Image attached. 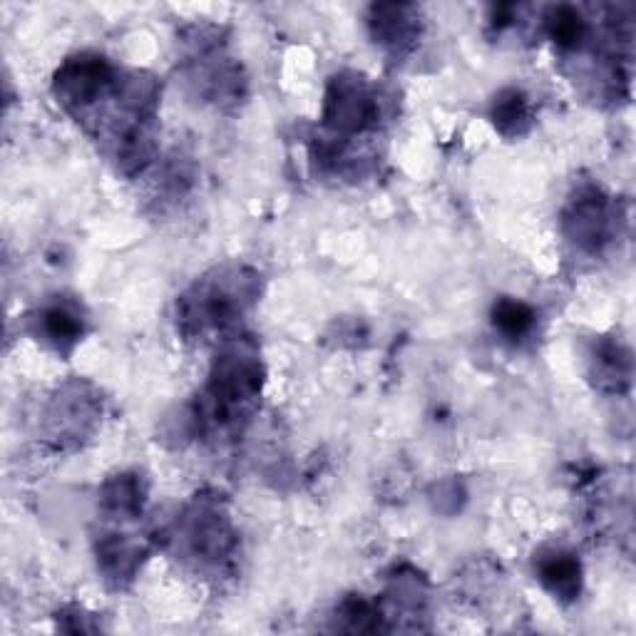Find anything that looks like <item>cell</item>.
Returning <instances> with one entry per match:
<instances>
[{
	"instance_id": "cell-3",
	"label": "cell",
	"mask_w": 636,
	"mask_h": 636,
	"mask_svg": "<svg viewBox=\"0 0 636 636\" xmlns=\"http://www.w3.org/2000/svg\"><path fill=\"white\" fill-rule=\"evenodd\" d=\"M542 582L557 594L559 599H574L579 592V564L572 555H552L542 562Z\"/></svg>"
},
{
	"instance_id": "cell-5",
	"label": "cell",
	"mask_w": 636,
	"mask_h": 636,
	"mask_svg": "<svg viewBox=\"0 0 636 636\" xmlns=\"http://www.w3.org/2000/svg\"><path fill=\"white\" fill-rule=\"evenodd\" d=\"M495 125L502 132H517L520 130V122L527 120V102L520 92H505L500 95V100L495 102Z\"/></svg>"
},
{
	"instance_id": "cell-4",
	"label": "cell",
	"mask_w": 636,
	"mask_h": 636,
	"mask_svg": "<svg viewBox=\"0 0 636 636\" xmlns=\"http://www.w3.org/2000/svg\"><path fill=\"white\" fill-rule=\"evenodd\" d=\"M532 321H535V314H532L530 306L520 304V301L505 299L495 306V326L507 336H522V333L530 331Z\"/></svg>"
},
{
	"instance_id": "cell-1",
	"label": "cell",
	"mask_w": 636,
	"mask_h": 636,
	"mask_svg": "<svg viewBox=\"0 0 636 636\" xmlns=\"http://www.w3.org/2000/svg\"><path fill=\"white\" fill-rule=\"evenodd\" d=\"M376 107L373 97L353 80H338L328 100V117L338 130H363L371 125Z\"/></svg>"
},
{
	"instance_id": "cell-6",
	"label": "cell",
	"mask_w": 636,
	"mask_h": 636,
	"mask_svg": "<svg viewBox=\"0 0 636 636\" xmlns=\"http://www.w3.org/2000/svg\"><path fill=\"white\" fill-rule=\"evenodd\" d=\"M45 326H48V333L58 341H73L78 336V321H75L73 314H68L65 309H53L48 316H45Z\"/></svg>"
},
{
	"instance_id": "cell-2",
	"label": "cell",
	"mask_w": 636,
	"mask_h": 636,
	"mask_svg": "<svg viewBox=\"0 0 636 636\" xmlns=\"http://www.w3.org/2000/svg\"><path fill=\"white\" fill-rule=\"evenodd\" d=\"M572 227L574 241L597 249L607 237V209H604V204L594 197L579 202L572 214Z\"/></svg>"
}]
</instances>
